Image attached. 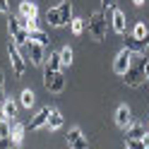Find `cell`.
Wrapping results in <instances>:
<instances>
[{"instance_id": "cell-1", "label": "cell", "mask_w": 149, "mask_h": 149, "mask_svg": "<svg viewBox=\"0 0 149 149\" xmlns=\"http://www.w3.org/2000/svg\"><path fill=\"white\" fill-rule=\"evenodd\" d=\"M106 26H108V17H106L104 10L89 15V34L94 36V41H104L106 39Z\"/></svg>"}, {"instance_id": "cell-2", "label": "cell", "mask_w": 149, "mask_h": 149, "mask_svg": "<svg viewBox=\"0 0 149 149\" xmlns=\"http://www.w3.org/2000/svg\"><path fill=\"white\" fill-rule=\"evenodd\" d=\"M7 55H10V63H12V70H15V74H17V77H22V74L26 72V63H29V60L24 58L22 48H19V46H17L12 39L7 41Z\"/></svg>"}, {"instance_id": "cell-3", "label": "cell", "mask_w": 149, "mask_h": 149, "mask_svg": "<svg viewBox=\"0 0 149 149\" xmlns=\"http://www.w3.org/2000/svg\"><path fill=\"white\" fill-rule=\"evenodd\" d=\"M43 87L51 91V94H60L65 89V74L60 72H53V70H46L43 68Z\"/></svg>"}, {"instance_id": "cell-4", "label": "cell", "mask_w": 149, "mask_h": 149, "mask_svg": "<svg viewBox=\"0 0 149 149\" xmlns=\"http://www.w3.org/2000/svg\"><path fill=\"white\" fill-rule=\"evenodd\" d=\"M123 82H125V84L127 87H142V84H147V72H144V63L142 65H137V68H135V65H130V68H127V72L123 74Z\"/></svg>"}, {"instance_id": "cell-5", "label": "cell", "mask_w": 149, "mask_h": 149, "mask_svg": "<svg viewBox=\"0 0 149 149\" xmlns=\"http://www.w3.org/2000/svg\"><path fill=\"white\" fill-rule=\"evenodd\" d=\"M29 46V51H26V60H29L31 65H43L46 63V46L43 43H36V41H29L26 43Z\"/></svg>"}, {"instance_id": "cell-6", "label": "cell", "mask_w": 149, "mask_h": 149, "mask_svg": "<svg viewBox=\"0 0 149 149\" xmlns=\"http://www.w3.org/2000/svg\"><path fill=\"white\" fill-rule=\"evenodd\" d=\"M130 60H132V53H130L127 48H123V51H120V53L116 55V60H113V72L123 77V74L127 72V68H130V65H132Z\"/></svg>"}, {"instance_id": "cell-7", "label": "cell", "mask_w": 149, "mask_h": 149, "mask_svg": "<svg viewBox=\"0 0 149 149\" xmlns=\"http://www.w3.org/2000/svg\"><path fill=\"white\" fill-rule=\"evenodd\" d=\"M68 144H70V149H89V139L84 137V132H82L79 127H70Z\"/></svg>"}, {"instance_id": "cell-8", "label": "cell", "mask_w": 149, "mask_h": 149, "mask_svg": "<svg viewBox=\"0 0 149 149\" xmlns=\"http://www.w3.org/2000/svg\"><path fill=\"white\" fill-rule=\"evenodd\" d=\"M48 116H51V108L46 106V108H41L39 113H36L29 123H26V130H41V127H46V123H48Z\"/></svg>"}, {"instance_id": "cell-9", "label": "cell", "mask_w": 149, "mask_h": 149, "mask_svg": "<svg viewBox=\"0 0 149 149\" xmlns=\"http://www.w3.org/2000/svg\"><path fill=\"white\" fill-rule=\"evenodd\" d=\"M116 125L120 130H127L130 125H132V113H130L127 106H118V111H116Z\"/></svg>"}, {"instance_id": "cell-10", "label": "cell", "mask_w": 149, "mask_h": 149, "mask_svg": "<svg viewBox=\"0 0 149 149\" xmlns=\"http://www.w3.org/2000/svg\"><path fill=\"white\" fill-rule=\"evenodd\" d=\"M36 15H39V7H36L34 0H22V3H19V17L36 22Z\"/></svg>"}, {"instance_id": "cell-11", "label": "cell", "mask_w": 149, "mask_h": 149, "mask_svg": "<svg viewBox=\"0 0 149 149\" xmlns=\"http://www.w3.org/2000/svg\"><path fill=\"white\" fill-rule=\"evenodd\" d=\"M111 24H113V31L116 34H125V12L123 10H118V7H113L111 10Z\"/></svg>"}, {"instance_id": "cell-12", "label": "cell", "mask_w": 149, "mask_h": 149, "mask_svg": "<svg viewBox=\"0 0 149 149\" xmlns=\"http://www.w3.org/2000/svg\"><path fill=\"white\" fill-rule=\"evenodd\" d=\"M125 48H127L130 53H132V55H144V51H147V43H144V41H139V39H135V36L130 34L127 39H125Z\"/></svg>"}, {"instance_id": "cell-13", "label": "cell", "mask_w": 149, "mask_h": 149, "mask_svg": "<svg viewBox=\"0 0 149 149\" xmlns=\"http://www.w3.org/2000/svg\"><path fill=\"white\" fill-rule=\"evenodd\" d=\"M144 135H147V125L144 123H135V120H132V125L125 130V139H142Z\"/></svg>"}, {"instance_id": "cell-14", "label": "cell", "mask_w": 149, "mask_h": 149, "mask_svg": "<svg viewBox=\"0 0 149 149\" xmlns=\"http://www.w3.org/2000/svg\"><path fill=\"white\" fill-rule=\"evenodd\" d=\"M46 70H53V72H60L63 70V60H60V51L58 53H48L46 55V63H43Z\"/></svg>"}, {"instance_id": "cell-15", "label": "cell", "mask_w": 149, "mask_h": 149, "mask_svg": "<svg viewBox=\"0 0 149 149\" xmlns=\"http://www.w3.org/2000/svg\"><path fill=\"white\" fill-rule=\"evenodd\" d=\"M46 22H48L51 26H63V19H60V5L48 7V12H46Z\"/></svg>"}, {"instance_id": "cell-16", "label": "cell", "mask_w": 149, "mask_h": 149, "mask_svg": "<svg viewBox=\"0 0 149 149\" xmlns=\"http://www.w3.org/2000/svg\"><path fill=\"white\" fill-rule=\"evenodd\" d=\"M46 127L48 130H58L63 127V113L58 108H51V116H48V123H46Z\"/></svg>"}, {"instance_id": "cell-17", "label": "cell", "mask_w": 149, "mask_h": 149, "mask_svg": "<svg viewBox=\"0 0 149 149\" xmlns=\"http://www.w3.org/2000/svg\"><path fill=\"white\" fill-rule=\"evenodd\" d=\"M24 130H26V125H22V123H12V132H10V137H12L15 147H19V144L24 142Z\"/></svg>"}, {"instance_id": "cell-18", "label": "cell", "mask_w": 149, "mask_h": 149, "mask_svg": "<svg viewBox=\"0 0 149 149\" xmlns=\"http://www.w3.org/2000/svg\"><path fill=\"white\" fill-rule=\"evenodd\" d=\"M0 104H3V113H5V118L7 120H12L15 116H17V104H15V101L12 99H0Z\"/></svg>"}, {"instance_id": "cell-19", "label": "cell", "mask_w": 149, "mask_h": 149, "mask_svg": "<svg viewBox=\"0 0 149 149\" xmlns=\"http://www.w3.org/2000/svg\"><path fill=\"white\" fill-rule=\"evenodd\" d=\"M60 19H63V26L72 22V3L70 0H63L60 3Z\"/></svg>"}, {"instance_id": "cell-20", "label": "cell", "mask_w": 149, "mask_h": 149, "mask_svg": "<svg viewBox=\"0 0 149 149\" xmlns=\"http://www.w3.org/2000/svg\"><path fill=\"white\" fill-rule=\"evenodd\" d=\"M19 104H22L24 108H31V106L36 104V96H34V91H31V89H24L22 94H19Z\"/></svg>"}, {"instance_id": "cell-21", "label": "cell", "mask_w": 149, "mask_h": 149, "mask_svg": "<svg viewBox=\"0 0 149 149\" xmlns=\"http://www.w3.org/2000/svg\"><path fill=\"white\" fill-rule=\"evenodd\" d=\"M29 41H36V43L48 46V34L41 31V29H29Z\"/></svg>"}, {"instance_id": "cell-22", "label": "cell", "mask_w": 149, "mask_h": 149, "mask_svg": "<svg viewBox=\"0 0 149 149\" xmlns=\"http://www.w3.org/2000/svg\"><path fill=\"white\" fill-rule=\"evenodd\" d=\"M72 58H74V55H72V48H70V46H63V48H60V60H63V68H70V65H72Z\"/></svg>"}, {"instance_id": "cell-23", "label": "cell", "mask_w": 149, "mask_h": 149, "mask_svg": "<svg viewBox=\"0 0 149 149\" xmlns=\"http://www.w3.org/2000/svg\"><path fill=\"white\" fill-rule=\"evenodd\" d=\"M70 29H72V34H74V36H79L82 31H84V19H79V17H72Z\"/></svg>"}, {"instance_id": "cell-24", "label": "cell", "mask_w": 149, "mask_h": 149, "mask_svg": "<svg viewBox=\"0 0 149 149\" xmlns=\"http://www.w3.org/2000/svg\"><path fill=\"white\" fill-rule=\"evenodd\" d=\"M149 31H147V26H144V22H137L135 24V29H132V36L135 39H139V41H144V36H147Z\"/></svg>"}, {"instance_id": "cell-25", "label": "cell", "mask_w": 149, "mask_h": 149, "mask_svg": "<svg viewBox=\"0 0 149 149\" xmlns=\"http://www.w3.org/2000/svg\"><path fill=\"white\" fill-rule=\"evenodd\" d=\"M10 132H12V123L7 118H3L0 120V137H10Z\"/></svg>"}, {"instance_id": "cell-26", "label": "cell", "mask_w": 149, "mask_h": 149, "mask_svg": "<svg viewBox=\"0 0 149 149\" xmlns=\"http://www.w3.org/2000/svg\"><path fill=\"white\" fill-rule=\"evenodd\" d=\"M125 149H144L142 139H125Z\"/></svg>"}, {"instance_id": "cell-27", "label": "cell", "mask_w": 149, "mask_h": 149, "mask_svg": "<svg viewBox=\"0 0 149 149\" xmlns=\"http://www.w3.org/2000/svg\"><path fill=\"white\" fill-rule=\"evenodd\" d=\"M15 142H12V137H0V149H12Z\"/></svg>"}, {"instance_id": "cell-28", "label": "cell", "mask_w": 149, "mask_h": 149, "mask_svg": "<svg viewBox=\"0 0 149 149\" xmlns=\"http://www.w3.org/2000/svg\"><path fill=\"white\" fill-rule=\"evenodd\" d=\"M101 5H104V12H111L116 7V0H101Z\"/></svg>"}, {"instance_id": "cell-29", "label": "cell", "mask_w": 149, "mask_h": 149, "mask_svg": "<svg viewBox=\"0 0 149 149\" xmlns=\"http://www.w3.org/2000/svg\"><path fill=\"white\" fill-rule=\"evenodd\" d=\"M0 12H3V15L10 12V0H0Z\"/></svg>"}, {"instance_id": "cell-30", "label": "cell", "mask_w": 149, "mask_h": 149, "mask_svg": "<svg viewBox=\"0 0 149 149\" xmlns=\"http://www.w3.org/2000/svg\"><path fill=\"white\" fill-rule=\"evenodd\" d=\"M3 94H5V72L0 70V99H3Z\"/></svg>"}, {"instance_id": "cell-31", "label": "cell", "mask_w": 149, "mask_h": 149, "mask_svg": "<svg viewBox=\"0 0 149 149\" xmlns=\"http://www.w3.org/2000/svg\"><path fill=\"white\" fill-rule=\"evenodd\" d=\"M142 142H144V149H149V130H147V135L142 137Z\"/></svg>"}, {"instance_id": "cell-32", "label": "cell", "mask_w": 149, "mask_h": 149, "mask_svg": "<svg viewBox=\"0 0 149 149\" xmlns=\"http://www.w3.org/2000/svg\"><path fill=\"white\" fill-rule=\"evenodd\" d=\"M144 72H147V84H149V63H147V58H144Z\"/></svg>"}, {"instance_id": "cell-33", "label": "cell", "mask_w": 149, "mask_h": 149, "mask_svg": "<svg viewBox=\"0 0 149 149\" xmlns=\"http://www.w3.org/2000/svg\"><path fill=\"white\" fill-rule=\"evenodd\" d=\"M132 3H135V5H144V0H132Z\"/></svg>"}, {"instance_id": "cell-34", "label": "cell", "mask_w": 149, "mask_h": 149, "mask_svg": "<svg viewBox=\"0 0 149 149\" xmlns=\"http://www.w3.org/2000/svg\"><path fill=\"white\" fill-rule=\"evenodd\" d=\"M144 43H147V46H149V34H147V36H144Z\"/></svg>"}, {"instance_id": "cell-35", "label": "cell", "mask_w": 149, "mask_h": 149, "mask_svg": "<svg viewBox=\"0 0 149 149\" xmlns=\"http://www.w3.org/2000/svg\"><path fill=\"white\" fill-rule=\"evenodd\" d=\"M147 130H149V116H147Z\"/></svg>"}]
</instances>
